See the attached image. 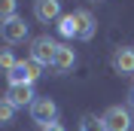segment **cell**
I'll use <instances>...</instances> for the list:
<instances>
[{
	"label": "cell",
	"instance_id": "1",
	"mask_svg": "<svg viewBox=\"0 0 134 131\" xmlns=\"http://www.w3.org/2000/svg\"><path fill=\"white\" fill-rule=\"evenodd\" d=\"M40 67H43V64H37L34 58L18 61V64L6 73V79H9V85H34V82L40 79Z\"/></svg>",
	"mask_w": 134,
	"mask_h": 131
},
{
	"label": "cell",
	"instance_id": "2",
	"mask_svg": "<svg viewBox=\"0 0 134 131\" xmlns=\"http://www.w3.org/2000/svg\"><path fill=\"white\" fill-rule=\"evenodd\" d=\"M55 52H58V43L52 40L49 34H43V37L31 40V58L37 61V64L52 67V61H55Z\"/></svg>",
	"mask_w": 134,
	"mask_h": 131
},
{
	"label": "cell",
	"instance_id": "3",
	"mask_svg": "<svg viewBox=\"0 0 134 131\" xmlns=\"http://www.w3.org/2000/svg\"><path fill=\"white\" fill-rule=\"evenodd\" d=\"M27 110H31V119H34L37 125H52V122H58V104H55L52 98H37Z\"/></svg>",
	"mask_w": 134,
	"mask_h": 131
},
{
	"label": "cell",
	"instance_id": "4",
	"mask_svg": "<svg viewBox=\"0 0 134 131\" xmlns=\"http://www.w3.org/2000/svg\"><path fill=\"white\" fill-rule=\"evenodd\" d=\"M104 125H107V131H131L134 128V116L128 113L125 107H110L104 113Z\"/></svg>",
	"mask_w": 134,
	"mask_h": 131
},
{
	"label": "cell",
	"instance_id": "5",
	"mask_svg": "<svg viewBox=\"0 0 134 131\" xmlns=\"http://www.w3.org/2000/svg\"><path fill=\"white\" fill-rule=\"evenodd\" d=\"M0 34H3L6 46H15V43H21L27 37V21L21 15H12V18H6V21L0 25Z\"/></svg>",
	"mask_w": 134,
	"mask_h": 131
},
{
	"label": "cell",
	"instance_id": "6",
	"mask_svg": "<svg viewBox=\"0 0 134 131\" xmlns=\"http://www.w3.org/2000/svg\"><path fill=\"white\" fill-rule=\"evenodd\" d=\"M34 18L40 25H52L61 18V0H34Z\"/></svg>",
	"mask_w": 134,
	"mask_h": 131
},
{
	"label": "cell",
	"instance_id": "7",
	"mask_svg": "<svg viewBox=\"0 0 134 131\" xmlns=\"http://www.w3.org/2000/svg\"><path fill=\"white\" fill-rule=\"evenodd\" d=\"M113 70L122 76H134V46H119L113 55Z\"/></svg>",
	"mask_w": 134,
	"mask_h": 131
},
{
	"label": "cell",
	"instance_id": "8",
	"mask_svg": "<svg viewBox=\"0 0 134 131\" xmlns=\"http://www.w3.org/2000/svg\"><path fill=\"white\" fill-rule=\"evenodd\" d=\"M73 64H76V52H73V46L58 43V52H55L52 70H55V73H67V70H73Z\"/></svg>",
	"mask_w": 134,
	"mask_h": 131
},
{
	"label": "cell",
	"instance_id": "9",
	"mask_svg": "<svg viewBox=\"0 0 134 131\" xmlns=\"http://www.w3.org/2000/svg\"><path fill=\"white\" fill-rule=\"evenodd\" d=\"M6 101L12 107H31L34 101H37L34 85H9V89H6Z\"/></svg>",
	"mask_w": 134,
	"mask_h": 131
},
{
	"label": "cell",
	"instance_id": "10",
	"mask_svg": "<svg viewBox=\"0 0 134 131\" xmlns=\"http://www.w3.org/2000/svg\"><path fill=\"white\" fill-rule=\"evenodd\" d=\"M58 34L61 37H76L79 40V12H70V15H61L58 18Z\"/></svg>",
	"mask_w": 134,
	"mask_h": 131
},
{
	"label": "cell",
	"instance_id": "11",
	"mask_svg": "<svg viewBox=\"0 0 134 131\" xmlns=\"http://www.w3.org/2000/svg\"><path fill=\"white\" fill-rule=\"evenodd\" d=\"M79 12V40H92L94 37V15L88 12V9H76Z\"/></svg>",
	"mask_w": 134,
	"mask_h": 131
},
{
	"label": "cell",
	"instance_id": "12",
	"mask_svg": "<svg viewBox=\"0 0 134 131\" xmlns=\"http://www.w3.org/2000/svg\"><path fill=\"white\" fill-rule=\"evenodd\" d=\"M79 131H107V125H104V116L85 113V116H82V122H79Z\"/></svg>",
	"mask_w": 134,
	"mask_h": 131
},
{
	"label": "cell",
	"instance_id": "13",
	"mask_svg": "<svg viewBox=\"0 0 134 131\" xmlns=\"http://www.w3.org/2000/svg\"><path fill=\"white\" fill-rule=\"evenodd\" d=\"M15 15V0H0V21Z\"/></svg>",
	"mask_w": 134,
	"mask_h": 131
},
{
	"label": "cell",
	"instance_id": "14",
	"mask_svg": "<svg viewBox=\"0 0 134 131\" xmlns=\"http://www.w3.org/2000/svg\"><path fill=\"white\" fill-rule=\"evenodd\" d=\"M12 113H15V107H12L6 98H3V104H0V122L9 125V122H12Z\"/></svg>",
	"mask_w": 134,
	"mask_h": 131
},
{
	"label": "cell",
	"instance_id": "15",
	"mask_svg": "<svg viewBox=\"0 0 134 131\" xmlns=\"http://www.w3.org/2000/svg\"><path fill=\"white\" fill-rule=\"evenodd\" d=\"M0 64H3V70L9 73V70H12V67L18 64V61H15V55H12L9 49H3V55H0Z\"/></svg>",
	"mask_w": 134,
	"mask_h": 131
},
{
	"label": "cell",
	"instance_id": "16",
	"mask_svg": "<svg viewBox=\"0 0 134 131\" xmlns=\"http://www.w3.org/2000/svg\"><path fill=\"white\" fill-rule=\"evenodd\" d=\"M40 131H67V128L58 125V122H52V125H40Z\"/></svg>",
	"mask_w": 134,
	"mask_h": 131
},
{
	"label": "cell",
	"instance_id": "17",
	"mask_svg": "<svg viewBox=\"0 0 134 131\" xmlns=\"http://www.w3.org/2000/svg\"><path fill=\"white\" fill-rule=\"evenodd\" d=\"M128 104L134 107V85H131V91H128Z\"/></svg>",
	"mask_w": 134,
	"mask_h": 131
},
{
	"label": "cell",
	"instance_id": "18",
	"mask_svg": "<svg viewBox=\"0 0 134 131\" xmlns=\"http://www.w3.org/2000/svg\"><path fill=\"white\" fill-rule=\"evenodd\" d=\"M94 3H98V0H94Z\"/></svg>",
	"mask_w": 134,
	"mask_h": 131
}]
</instances>
